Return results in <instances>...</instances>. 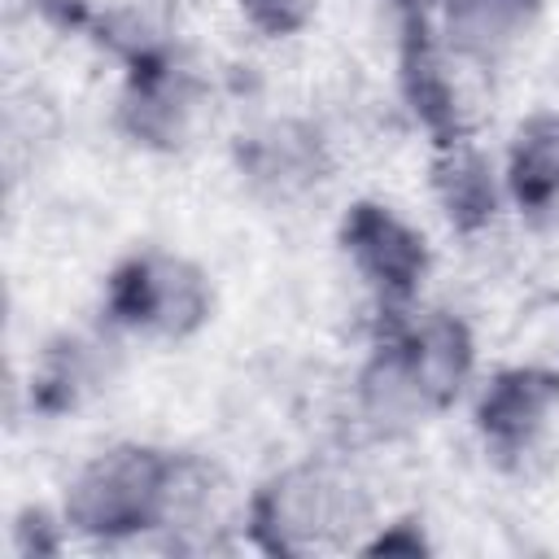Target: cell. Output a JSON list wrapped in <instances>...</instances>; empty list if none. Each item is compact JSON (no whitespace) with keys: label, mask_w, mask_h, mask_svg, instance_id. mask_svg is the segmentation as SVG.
Here are the masks:
<instances>
[{"label":"cell","mask_w":559,"mask_h":559,"mask_svg":"<svg viewBox=\"0 0 559 559\" xmlns=\"http://www.w3.org/2000/svg\"><path fill=\"white\" fill-rule=\"evenodd\" d=\"M428 175H432V197L454 231L476 236L498 223V214L507 205V179H502L498 162L476 140L437 144Z\"/></svg>","instance_id":"10"},{"label":"cell","mask_w":559,"mask_h":559,"mask_svg":"<svg viewBox=\"0 0 559 559\" xmlns=\"http://www.w3.org/2000/svg\"><path fill=\"white\" fill-rule=\"evenodd\" d=\"M245 22L258 31V35H271V39H288L297 31H306L319 13L323 0H236Z\"/></svg>","instance_id":"15"},{"label":"cell","mask_w":559,"mask_h":559,"mask_svg":"<svg viewBox=\"0 0 559 559\" xmlns=\"http://www.w3.org/2000/svg\"><path fill=\"white\" fill-rule=\"evenodd\" d=\"M100 310L114 332L144 341H188L205 328L214 288L197 262L170 249H140L109 271Z\"/></svg>","instance_id":"5"},{"label":"cell","mask_w":559,"mask_h":559,"mask_svg":"<svg viewBox=\"0 0 559 559\" xmlns=\"http://www.w3.org/2000/svg\"><path fill=\"white\" fill-rule=\"evenodd\" d=\"M240 170L245 179L271 197V201H297L306 192H314L332 162H328V148L319 140L314 127H301V122H266L258 127L245 144H240Z\"/></svg>","instance_id":"9"},{"label":"cell","mask_w":559,"mask_h":559,"mask_svg":"<svg viewBox=\"0 0 559 559\" xmlns=\"http://www.w3.org/2000/svg\"><path fill=\"white\" fill-rule=\"evenodd\" d=\"M559 415V371L550 367H507L489 376L476 397V432L485 454L502 467H520L542 450Z\"/></svg>","instance_id":"8"},{"label":"cell","mask_w":559,"mask_h":559,"mask_svg":"<svg viewBox=\"0 0 559 559\" xmlns=\"http://www.w3.org/2000/svg\"><path fill=\"white\" fill-rule=\"evenodd\" d=\"M114 371H118V358L105 336L66 332L44 345V354L31 371V406H39L44 415L79 411L109 389Z\"/></svg>","instance_id":"12"},{"label":"cell","mask_w":559,"mask_h":559,"mask_svg":"<svg viewBox=\"0 0 559 559\" xmlns=\"http://www.w3.org/2000/svg\"><path fill=\"white\" fill-rule=\"evenodd\" d=\"M507 201L528 223H559V114H533L515 127L507 162Z\"/></svg>","instance_id":"14"},{"label":"cell","mask_w":559,"mask_h":559,"mask_svg":"<svg viewBox=\"0 0 559 559\" xmlns=\"http://www.w3.org/2000/svg\"><path fill=\"white\" fill-rule=\"evenodd\" d=\"M170 467H175V450H157V445L100 450L66 485V502H61L66 528L96 542L157 533L166 511Z\"/></svg>","instance_id":"4"},{"label":"cell","mask_w":559,"mask_h":559,"mask_svg":"<svg viewBox=\"0 0 559 559\" xmlns=\"http://www.w3.org/2000/svg\"><path fill=\"white\" fill-rule=\"evenodd\" d=\"M210 83L179 48H157L127 66L118 96V127L131 144L153 153H179L197 144L210 122Z\"/></svg>","instance_id":"6"},{"label":"cell","mask_w":559,"mask_h":559,"mask_svg":"<svg viewBox=\"0 0 559 559\" xmlns=\"http://www.w3.org/2000/svg\"><path fill=\"white\" fill-rule=\"evenodd\" d=\"M227 528H231L227 476L197 454H175L157 533H166L175 550H210L218 542V533H227Z\"/></svg>","instance_id":"13"},{"label":"cell","mask_w":559,"mask_h":559,"mask_svg":"<svg viewBox=\"0 0 559 559\" xmlns=\"http://www.w3.org/2000/svg\"><path fill=\"white\" fill-rule=\"evenodd\" d=\"M472 336L441 310H389L358 371V415L380 437H402L454 406L472 380Z\"/></svg>","instance_id":"1"},{"label":"cell","mask_w":559,"mask_h":559,"mask_svg":"<svg viewBox=\"0 0 559 559\" xmlns=\"http://www.w3.org/2000/svg\"><path fill=\"white\" fill-rule=\"evenodd\" d=\"M245 528L266 555H332L349 550L358 533L371 528V502L349 472L332 463H293L249 498Z\"/></svg>","instance_id":"2"},{"label":"cell","mask_w":559,"mask_h":559,"mask_svg":"<svg viewBox=\"0 0 559 559\" xmlns=\"http://www.w3.org/2000/svg\"><path fill=\"white\" fill-rule=\"evenodd\" d=\"M542 26V0H437V31L472 61L507 66Z\"/></svg>","instance_id":"11"},{"label":"cell","mask_w":559,"mask_h":559,"mask_svg":"<svg viewBox=\"0 0 559 559\" xmlns=\"http://www.w3.org/2000/svg\"><path fill=\"white\" fill-rule=\"evenodd\" d=\"M397 87L411 118L432 135V144L476 140L493 114V70L445 44L424 4H411L402 17Z\"/></svg>","instance_id":"3"},{"label":"cell","mask_w":559,"mask_h":559,"mask_svg":"<svg viewBox=\"0 0 559 559\" xmlns=\"http://www.w3.org/2000/svg\"><path fill=\"white\" fill-rule=\"evenodd\" d=\"M341 253L376 297L380 314L411 310L428 280L432 253L419 227H411L397 210L380 201H358L341 218Z\"/></svg>","instance_id":"7"}]
</instances>
